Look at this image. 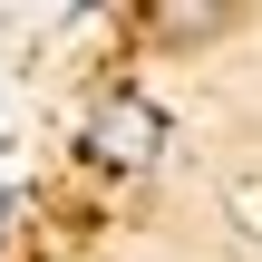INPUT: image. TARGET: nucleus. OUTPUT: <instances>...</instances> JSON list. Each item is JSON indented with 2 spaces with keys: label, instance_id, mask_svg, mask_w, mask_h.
Segmentation results:
<instances>
[{
  "label": "nucleus",
  "instance_id": "f257e3e1",
  "mask_svg": "<svg viewBox=\"0 0 262 262\" xmlns=\"http://www.w3.org/2000/svg\"><path fill=\"white\" fill-rule=\"evenodd\" d=\"M88 146L107 156V165H156V146H165V117L136 97V88H117L107 107H97V126H88Z\"/></svg>",
  "mask_w": 262,
  "mask_h": 262
},
{
  "label": "nucleus",
  "instance_id": "f03ea898",
  "mask_svg": "<svg viewBox=\"0 0 262 262\" xmlns=\"http://www.w3.org/2000/svg\"><path fill=\"white\" fill-rule=\"evenodd\" d=\"M156 29H165V39H214L224 10H156Z\"/></svg>",
  "mask_w": 262,
  "mask_h": 262
},
{
  "label": "nucleus",
  "instance_id": "7ed1b4c3",
  "mask_svg": "<svg viewBox=\"0 0 262 262\" xmlns=\"http://www.w3.org/2000/svg\"><path fill=\"white\" fill-rule=\"evenodd\" d=\"M233 214H243V233H262V185H233Z\"/></svg>",
  "mask_w": 262,
  "mask_h": 262
},
{
  "label": "nucleus",
  "instance_id": "20e7f679",
  "mask_svg": "<svg viewBox=\"0 0 262 262\" xmlns=\"http://www.w3.org/2000/svg\"><path fill=\"white\" fill-rule=\"evenodd\" d=\"M0 214H10V204H0Z\"/></svg>",
  "mask_w": 262,
  "mask_h": 262
}]
</instances>
